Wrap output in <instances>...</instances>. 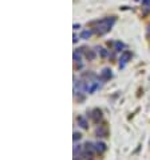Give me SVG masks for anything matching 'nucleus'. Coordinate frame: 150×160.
<instances>
[{"label":"nucleus","instance_id":"nucleus-9","mask_svg":"<svg viewBox=\"0 0 150 160\" xmlns=\"http://www.w3.org/2000/svg\"><path fill=\"white\" fill-rule=\"evenodd\" d=\"M75 160H77V159H75Z\"/></svg>","mask_w":150,"mask_h":160},{"label":"nucleus","instance_id":"nucleus-6","mask_svg":"<svg viewBox=\"0 0 150 160\" xmlns=\"http://www.w3.org/2000/svg\"><path fill=\"white\" fill-rule=\"evenodd\" d=\"M97 135H98V137H106V136H107V130L98 128V129H97Z\"/></svg>","mask_w":150,"mask_h":160},{"label":"nucleus","instance_id":"nucleus-4","mask_svg":"<svg viewBox=\"0 0 150 160\" xmlns=\"http://www.w3.org/2000/svg\"><path fill=\"white\" fill-rule=\"evenodd\" d=\"M77 120H78V124L81 125V126H82L83 129H87V128H88V124H87V121L84 120L83 117H81V116H79V117H78Z\"/></svg>","mask_w":150,"mask_h":160},{"label":"nucleus","instance_id":"nucleus-1","mask_svg":"<svg viewBox=\"0 0 150 160\" xmlns=\"http://www.w3.org/2000/svg\"><path fill=\"white\" fill-rule=\"evenodd\" d=\"M101 77H102V79H105V81L110 79V78L113 77L111 70H110V69H103V71H102V74H101Z\"/></svg>","mask_w":150,"mask_h":160},{"label":"nucleus","instance_id":"nucleus-3","mask_svg":"<svg viewBox=\"0 0 150 160\" xmlns=\"http://www.w3.org/2000/svg\"><path fill=\"white\" fill-rule=\"evenodd\" d=\"M95 151H97V152H99V153L105 152V151H106V144H105V143H101V141H98V143L95 144Z\"/></svg>","mask_w":150,"mask_h":160},{"label":"nucleus","instance_id":"nucleus-2","mask_svg":"<svg viewBox=\"0 0 150 160\" xmlns=\"http://www.w3.org/2000/svg\"><path fill=\"white\" fill-rule=\"evenodd\" d=\"M101 119H102V112L99 109H94L92 110V120H94V122H98Z\"/></svg>","mask_w":150,"mask_h":160},{"label":"nucleus","instance_id":"nucleus-8","mask_svg":"<svg viewBox=\"0 0 150 160\" xmlns=\"http://www.w3.org/2000/svg\"><path fill=\"white\" fill-rule=\"evenodd\" d=\"M81 137H82V135H81V133H78V132H74V141L81 140Z\"/></svg>","mask_w":150,"mask_h":160},{"label":"nucleus","instance_id":"nucleus-7","mask_svg":"<svg viewBox=\"0 0 150 160\" xmlns=\"http://www.w3.org/2000/svg\"><path fill=\"white\" fill-rule=\"evenodd\" d=\"M90 35H91L90 31H83V32H82V38H83V39H87Z\"/></svg>","mask_w":150,"mask_h":160},{"label":"nucleus","instance_id":"nucleus-5","mask_svg":"<svg viewBox=\"0 0 150 160\" xmlns=\"http://www.w3.org/2000/svg\"><path fill=\"white\" fill-rule=\"evenodd\" d=\"M129 56H130V53H125L123 55H122V58H121V63H119L121 67H123V66H125V63L127 62V59H129Z\"/></svg>","mask_w":150,"mask_h":160}]
</instances>
